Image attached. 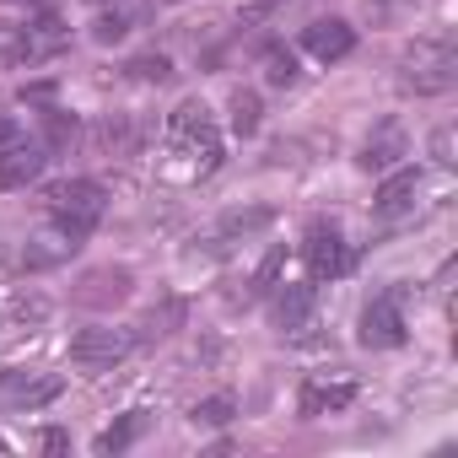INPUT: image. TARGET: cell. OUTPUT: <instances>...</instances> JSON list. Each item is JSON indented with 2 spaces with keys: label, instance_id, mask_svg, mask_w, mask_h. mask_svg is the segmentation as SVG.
I'll use <instances>...</instances> for the list:
<instances>
[{
  "label": "cell",
  "instance_id": "cell-1",
  "mask_svg": "<svg viewBox=\"0 0 458 458\" xmlns=\"http://www.w3.org/2000/svg\"><path fill=\"white\" fill-rule=\"evenodd\" d=\"M458 81V49L453 38H415L399 60V87L415 98H437Z\"/></svg>",
  "mask_w": 458,
  "mask_h": 458
},
{
  "label": "cell",
  "instance_id": "cell-2",
  "mask_svg": "<svg viewBox=\"0 0 458 458\" xmlns=\"http://www.w3.org/2000/svg\"><path fill=\"white\" fill-rule=\"evenodd\" d=\"M44 205H49L55 226H65L71 238H87L92 226L103 221V205H108V194H103V183H92V178H65V183H49Z\"/></svg>",
  "mask_w": 458,
  "mask_h": 458
},
{
  "label": "cell",
  "instance_id": "cell-3",
  "mask_svg": "<svg viewBox=\"0 0 458 458\" xmlns=\"http://www.w3.org/2000/svg\"><path fill=\"white\" fill-rule=\"evenodd\" d=\"M65 44H71L65 17H60V12H44V17H33L28 28H17L6 44H0V71H12V65H44V60H55Z\"/></svg>",
  "mask_w": 458,
  "mask_h": 458
},
{
  "label": "cell",
  "instance_id": "cell-4",
  "mask_svg": "<svg viewBox=\"0 0 458 458\" xmlns=\"http://www.w3.org/2000/svg\"><path fill=\"white\" fill-rule=\"evenodd\" d=\"M167 140L194 151V173H216V162H221V140H216L210 114H205L199 98H189V103H178V108L167 114Z\"/></svg>",
  "mask_w": 458,
  "mask_h": 458
},
{
  "label": "cell",
  "instance_id": "cell-5",
  "mask_svg": "<svg viewBox=\"0 0 458 458\" xmlns=\"http://www.w3.org/2000/svg\"><path fill=\"white\" fill-rule=\"evenodd\" d=\"M302 259H308V276H313V281H340V276L356 265L335 221H313V226H308V238H302Z\"/></svg>",
  "mask_w": 458,
  "mask_h": 458
},
{
  "label": "cell",
  "instance_id": "cell-6",
  "mask_svg": "<svg viewBox=\"0 0 458 458\" xmlns=\"http://www.w3.org/2000/svg\"><path fill=\"white\" fill-rule=\"evenodd\" d=\"M404 335H410V324H404V292H383V297H372L361 308V345L394 351V345H404Z\"/></svg>",
  "mask_w": 458,
  "mask_h": 458
},
{
  "label": "cell",
  "instance_id": "cell-7",
  "mask_svg": "<svg viewBox=\"0 0 458 458\" xmlns=\"http://www.w3.org/2000/svg\"><path fill=\"white\" fill-rule=\"evenodd\" d=\"M65 394L60 372H0V410H44Z\"/></svg>",
  "mask_w": 458,
  "mask_h": 458
},
{
  "label": "cell",
  "instance_id": "cell-8",
  "mask_svg": "<svg viewBox=\"0 0 458 458\" xmlns=\"http://www.w3.org/2000/svg\"><path fill=\"white\" fill-rule=\"evenodd\" d=\"M130 351H135V335H130V329H81V335L71 340V361H76L81 372H108V367H119Z\"/></svg>",
  "mask_w": 458,
  "mask_h": 458
},
{
  "label": "cell",
  "instance_id": "cell-9",
  "mask_svg": "<svg viewBox=\"0 0 458 458\" xmlns=\"http://www.w3.org/2000/svg\"><path fill=\"white\" fill-rule=\"evenodd\" d=\"M44 162H49V146L44 140H6L0 146V189H28L38 173H44Z\"/></svg>",
  "mask_w": 458,
  "mask_h": 458
},
{
  "label": "cell",
  "instance_id": "cell-10",
  "mask_svg": "<svg viewBox=\"0 0 458 458\" xmlns=\"http://www.w3.org/2000/svg\"><path fill=\"white\" fill-rule=\"evenodd\" d=\"M302 49L313 55V60H345L351 49H356V28L351 22H340V17H324V22H313L308 33H302Z\"/></svg>",
  "mask_w": 458,
  "mask_h": 458
},
{
  "label": "cell",
  "instance_id": "cell-11",
  "mask_svg": "<svg viewBox=\"0 0 458 458\" xmlns=\"http://www.w3.org/2000/svg\"><path fill=\"white\" fill-rule=\"evenodd\" d=\"M351 399H356V377H308L302 415H340Z\"/></svg>",
  "mask_w": 458,
  "mask_h": 458
},
{
  "label": "cell",
  "instance_id": "cell-12",
  "mask_svg": "<svg viewBox=\"0 0 458 458\" xmlns=\"http://www.w3.org/2000/svg\"><path fill=\"white\" fill-rule=\"evenodd\" d=\"M404 151H410L404 124H399V119H388V124H377V130H372V140L361 146V167H367V173H388Z\"/></svg>",
  "mask_w": 458,
  "mask_h": 458
},
{
  "label": "cell",
  "instance_id": "cell-13",
  "mask_svg": "<svg viewBox=\"0 0 458 458\" xmlns=\"http://www.w3.org/2000/svg\"><path fill=\"white\" fill-rule=\"evenodd\" d=\"M313 318H318V292H313V286H286V292L276 297V324H281L286 335H308Z\"/></svg>",
  "mask_w": 458,
  "mask_h": 458
},
{
  "label": "cell",
  "instance_id": "cell-14",
  "mask_svg": "<svg viewBox=\"0 0 458 458\" xmlns=\"http://www.w3.org/2000/svg\"><path fill=\"white\" fill-rule=\"evenodd\" d=\"M415 194H420V173L415 167H399L383 189H377V199H372V216H383V221H394V216H404L410 205H415Z\"/></svg>",
  "mask_w": 458,
  "mask_h": 458
},
{
  "label": "cell",
  "instance_id": "cell-15",
  "mask_svg": "<svg viewBox=\"0 0 458 458\" xmlns=\"http://www.w3.org/2000/svg\"><path fill=\"white\" fill-rule=\"evenodd\" d=\"M146 426H151V415H146V410H130L119 426H108V431L98 437V453H119V447H130V442H135Z\"/></svg>",
  "mask_w": 458,
  "mask_h": 458
},
{
  "label": "cell",
  "instance_id": "cell-16",
  "mask_svg": "<svg viewBox=\"0 0 458 458\" xmlns=\"http://www.w3.org/2000/svg\"><path fill=\"white\" fill-rule=\"evenodd\" d=\"M124 286H130V276H124V270H98V276H87L81 302H119V297H124Z\"/></svg>",
  "mask_w": 458,
  "mask_h": 458
},
{
  "label": "cell",
  "instance_id": "cell-17",
  "mask_svg": "<svg viewBox=\"0 0 458 458\" xmlns=\"http://www.w3.org/2000/svg\"><path fill=\"white\" fill-rule=\"evenodd\" d=\"M233 394H210V399H199L194 404V426H226V420H233Z\"/></svg>",
  "mask_w": 458,
  "mask_h": 458
},
{
  "label": "cell",
  "instance_id": "cell-18",
  "mask_svg": "<svg viewBox=\"0 0 458 458\" xmlns=\"http://www.w3.org/2000/svg\"><path fill=\"white\" fill-rule=\"evenodd\" d=\"M265 76H270V87H292L297 81V55L292 49H270L265 55Z\"/></svg>",
  "mask_w": 458,
  "mask_h": 458
},
{
  "label": "cell",
  "instance_id": "cell-19",
  "mask_svg": "<svg viewBox=\"0 0 458 458\" xmlns=\"http://www.w3.org/2000/svg\"><path fill=\"white\" fill-rule=\"evenodd\" d=\"M233 124H238V135H254L259 130V98L254 92H238L233 98Z\"/></svg>",
  "mask_w": 458,
  "mask_h": 458
},
{
  "label": "cell",
  "instance_id": "cell-20",
  "mask_svg": "<svg viewBox=\"0 0 458 458\" xmlns=\"http://www.w3.org/2000/svg\"><path fill=\"white\" fill-rule=\"evenodd\" d=\"M130 71H135L140 81H167V76H173V65H167V55H140V60H135Z\"/></svg>",
  "mask_w": 458,
  "mask_h": 458
},
{
  "label": "cell",
  "instance_id": "cell-21",
  "mask_svg": "<svg viewBox=\"0 0 458 458\" xmlns=\"http://www.w3.org/2000/svg\"><path fill=\"white\" fill-rule=\"evenodd\" d=\"M281 265H286V249H270V254H265V265H259V276H254V292H270V286H276V276H281Z\"/></svg>",
  "mask_w": 458,
  "mask_h": 458
},
{
  "label": "cell",
  "instance_id": "cell-22",
  "mask_svg": "<svg viewBox=\"0 0 458 458\" xmlns=\"http://www.w3.org/2000/svg\"><path fill=\"white\" fill-rule=\"evenodd\" d=\"M124 33H130V17H124V12L98 17V44H114V38H124Z\"/></svg>",
  "mask_w": 458,
  "mask_h": 458
},
{
  "label": "cell",
  "instance_id": "cell-23",
  "mask_svg": "<svg viewBox=\"0 0 458 458\" xmlns=\"http://www.w3.org/2000/svg\"><path fill=\"white\" fill-rule=\"evenodd\" d=\"M431 151H437L442 167H453V162H458V157H453V130H437V135H431Z\"/></svg>",
  "mask_w": 458,
  "mask_h": 458
},
{
  "label": "cell",
  "instance_id": "cell-24",
  "mask_svg": "<svg viewBox=\"0 0 458 458\" xmlns=\"http://www.w3.org/2000/svg\"><path fill=\"white\" fill-rule=\"evenodd\" d=\"M410 0H367V17H377V22H388L394 12H404Z\"/></svg>",
  "mask_w": 458,
  "mask_h": 458
},
{
  "label": "cell",
  "instance_id": "cell-25",
  "mask_svg": "<svg viewBox=\"0 0 458 458\" xmlns=\"http://www.w3.org/2000/svg\"><path fill=\"white\" fill-rule=\"evenodd\" d=\"M6 140H17V119H12V114H0V146H6Z\"/></svg>",
  "mask_w": 458,
  "mask_h": 458
},
{
  "label": "cell",
  "instance_id": "cell-26",
  "mask_svg": "<svg viewBox=\"0 0 458 458\" xmlns=\"http://www.w3.org/2000/svg\"><path fill=\"white\" fill-rule=\"evenodd\" d=\"M44 447L49 453H65V431H44Z\"/></svg>",
  "mask_w": 458,
  "mask_h": 458
},
{
  "label": "cell",
  "instance_id": "cell-27",
  "mask_svg": "<svg viewBox=\"0 0 458 458\" xmlns=\"http://www.w3.org/2000/svg\"><path fill=\"white\" fill-rule=\"evenodd\" d=\"M270 6H281V0H249V17H265Z\"/></svg>",
  "mask_w": 458,
  "mask_h": 458
},
{
  "label": "cell",
  "instance_id": "cell-28",
  "mask_svg": "<svg viewBox=\"0 0 458 458\" xmlns=\"http://www.w3.org/2000/svg\"><path fill=\"white\" fill-rule=\"evenodd\" d=\"M12 6H33V0H12Z\"/></svg>",
  "mask_w": 458,
  "mask_h": 458
},
{
  "label": "cell",
  "instance_id": "cell-29",
  "mask_svg": "<svg viewBox=\"0 0 458 458\" xmlns=\"http://www.w3.org/2000/svg\"><path fill=\"white\" fill-rule=\"evenodd\" d=\"M92 6H108V0H92ZM114 6H119V0H114Z\"/></svg>",
  "mask_w": 458,
  "mask_h": 458
}]
</instances>
